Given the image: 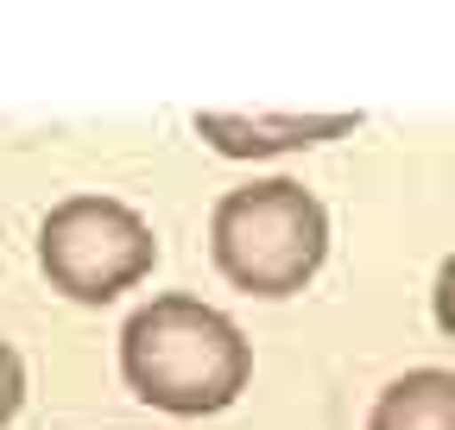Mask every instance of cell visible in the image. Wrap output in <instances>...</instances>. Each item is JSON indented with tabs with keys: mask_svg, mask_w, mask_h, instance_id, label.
<instances>
[{
	"mask_svg": "<svg viewBox=\"0 0 455 430\" xmlns=\"http://www.w3.org/2000/svg\"><path fill=\"white\" fill-rule=\"evenodd\" d=\"M121 380L133 399L171 418H209L228 411L247 380H253V342L241 336V322L190 298L164 291L140 304L121 330Z\"/></svg>",
	"mask_w": 455,
	"mask_h": 430,
	"instance_id": "obj_1",
	"label": "cell"
},
{
	"mask_svg": "<svg viewBox=\"0 0 455 430\" xmlns=\"http://www.w3.org/2000/svg\"><path fill=\"white\" fill-rule=\"evenodd\" d=\"M209 253L247 298H298L329 259V209L298 178L235 184L209 215Z\"/></svg>",
	"mask_w": 455,
	"mask_h": 430,
	"instance_id": "obj_2",
	"label": "cell"
},
{
	"mask_svg": "<svg viewBox=\"0 0 455 430\" xmlns=\"http://www.w3.org/2000/svg\"><path fill=\"white\" fill-rule=\"evenodd\" d=\"M158 235L121 196H64L38 222V273L70 304H114L152 279Z\"/></svg>",
	"mask_w": 455,
	"mask_h": 430,
	"instance_id": "obj_3",
	"label": "cell"
},
{
	"mask_svg": "<svg viewBox=\"0 0 455 430\" xmlns=\"http://www.w3.org/2000/svg\"><path fill=\"white\" fill-rule=\"evenodd\" d=\"M361 115H196V139L221 158H284L355 133Z\"/></svg>",
	"mask_w": 455,
	"mask_h": 430,
	"instance_id": "obj_4",
	"label": "cell"
},
{
	"mask_svg": "<svg viewBox=\"0 0 455 430\" xmlns=\"http://www.w3.org/2000/svg\"><path fill=\"white\" fill-rule=\"evenodd\" d=\"M367 430H455V373L449 367H411L373 399Z\"/></svg>",
	"mask_w": 455,
	"mask_h": 430,
	"instance_id": "obj_5",
	"label": "cell"
},
{
	"mask_svg": "<svg viewBox=\"0 0 455 430\" xmlns=\"http://www.w3.org/2000/svg\"><path fill=\"white\" fill-rule=\"evenodd\" d=\"M20 405H26V361H20V348L7 336H0V430L20 418Z\"/></svg>",
	"mask_w": 455,
	"mask_h": 430,
	"instance_id": "obj_6",
	"label": "cell"
},
{
	"mask_svg": "<svg viewBox=\"0 0 455 430\" xmlns=\"http://www.w3.org/2000/svg\"><path fill=\"white\" fill-rule=\"evenodd\" d=\"M430 310H436V330L455 342V253L436 266V285H430Z\"/></svg>",
	"mask_w": 455,
	"mask_h": 430,
	"instance_id": "obj_7",
	"label": "cell"
}]
</instances>
